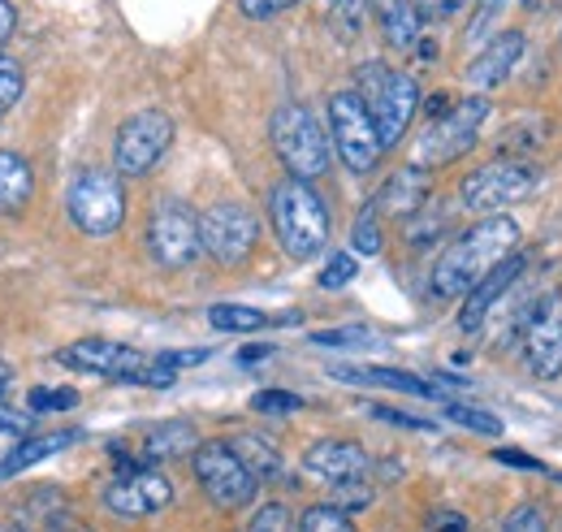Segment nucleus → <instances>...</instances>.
<instances>
[{"instance_id": "16", "label": "nucleus", "mask_w": 562, "mask_h": 532, "mask_svg": "<svg viewBox=\"0 0 562 532\" xmlns=\"http://www.w3.org/2000/svg\"><path fill=\"white\" fill-rule=\"evenodd\" d=\"M524 265H528V261H524L519 252H510L506 261H497V265H493L490 273H485V277H481L472 290H468L463 312H459V330H463V333L481 330V325H485V317H490V308L502 299V295H506V290H510V286H515V277L524 273Z\"/></svg>"}, {"instance_id": "28", "label": "nucleus", "mask_w": 562, "mask_h": 532, "mask_svg": "<svg viewBox=\"0 0 562 532\" xmlns=\"http://www.w3.org/2000/svg\"><path fill=\"white\" fill-rule=\"evenodd\" d=\"M363 13H368V0H329V26L338 31L342 44L359 40V31H363Z\"/></svg>"}, {"instance_id": "43", "label": "nucleus", "mask_w": 562, "mask_h": 532, "mask_svg": "<svg viewBox=\"0 0 562 532\" xmlns=\"http://www.w3.org/2000/svg\"><path fill=\"white\" fill-rule=\"evenodd\" d=\"M256 532H285V507L281 502H273V507H265L260 516H256V524H251Z\"/></svg>"}, {"instance_id": "35", "label": "nucleus", "mask_w": 562, "mask_h": 532, "mask_svg": "<svg viewBox=\"0 0 562 532\" xmlns=\"http://www.w3.org/2000/svg\"><path fill=\"white\" fill-rule=\"evenodd\" d=\"M368 502H372V489L363 480H338L334 485V507H342L347 516L359 511V507H368Z\"/></svg>"}, {"instance_id": "37", "label": "nucleus", "mask_w": 562, "mask_h": 532, "mask_svg": "<svg viewBox=\"0 0 562 532\" xmlns=\"http://www.w3.org/2000/svg\"><path fill=\"white\" fill-rule=\"evenodd\" d=\"M502 532H550V529H546V520H541L537 507H515V511L502 520Z\"/></svg>"}, {"instance_id": "30", "label": "nucleus", "mask_w": 562, "mask_h": 532, "mask_svg": "<svg viewBox=\"0 0 562 532\" xmlns=\"http://www.w3.org/2000/svg\"><path fill=\"white\" fill-rule=\"evenodd\" d=\"M303 407H307V399L290 395V390H260V395H251V411H260V415H294Z\"/></svg>"}, {"instance_id": "21", "label": "nucleus", "mask_w": 562, "mask_h": 532, "mask_svg": "<svg viewBox=\"0 0 562 532\" xmlns=\"http://www.w3.org/2000/svg\"><path fill=\"white\" fill-rule=\"evenodd\" d=\"M372 9H376V22L390 48L407 53L420 44V9L412 0H372Z\"/></svg>"}, {"instance_id": "20", "label": "nucleus", "mask_w": 562, "mask_h": 532, "mask_svg": "<svg viewBox=\"0 0 562 532\" xmlns=\"http://www.w3.org/2000/svg\"><path fill=\"white\" fill-rule=\"evenodd\" d=\"M329 377H338V381H347V386H385V390H403V395H437V386H428L420 381L416 373H403V368H376V364H368V368H355V364H334L329 368Z\"/></svg>"}, {"instance_id": "4", "label": "nucleus", "mask_w": 562, "mask_h": 532, "mask_svg": "<svg viewBox=\"0 0 562 532\" xmlns=\"http://www.w3.org/2000/svg\"><path fill=\"white\" fill-rule=\"evenodd\" d=\"M355 96H359L363 109L372 113V126L381 134V147H394V143L407 134L416 109H420V87H416V78L403 74V69L381 66V62L359 66V74H355Z\"/></svg>"}, {"instance_id": "14", "label": "nucleus", "mask_w": 562, "mask_h": 532, "mask_svg": "<svg viewBox=\"0 0 562 532\" xmlns=\"http://www.w3.org/2000/svg\"><path fill=\"white\" fill-rule=\"evenodd\" d=\"M524 364L537 381H554L562 373V299L541 295L524 312Z\"/></svg>"}, {"instance_id": "22", "label": "nucleus", "mask_w": 562, "mask_h": 532, "mask_svg": "<svg viewBox=\"0 0 562 532\" xmlns=\"http://www.w3.org/2000/svg\"><path fill=\"white\" fill-rule=\"evenodd\" d=\"M74 442H82V433H78V429H61V433H48V437H31V442H22L18 451H9V455L0 459V480H9V476H18V472H26V467L53 459L57 451H66V446H74Z\"/></svg>"}, {"instance_id": "49", "label": "nucleus", "mask_w": 562, "mask_h": 532, "mask_svg": "<svg viewBox=\"0 0 562 532\" xmlns=\"http://www.w3.org/2000/svg\"><path fill=\"white\" fill-rule=\"evenodd\" d=\"M441 113H450V96H432L428 100V118H441Z\"/></svg>"}, {"instance_id": "42", "label": "nucleus", "mask_w": 562, "mask_h": 532, "mask_svg": "<svg viewBox=\"0 0 562 532\" xmlns=\"http://www.w3.org/2000/svg\"><path fill=\"white\" fill-rule=\"evenodd\" d=\"M424 532H468V516H459V511H432Z\"/></svg>"}, {"instance_id": "8", "label": "nucleus", "mask_w": 562, "mask_h": 532, "mask_svg": "<svg viewBox=\"0 0 562 532\" xmlns=\"http://www.w3.org/2000/svg\"><path fill=\"white\" fill-rule=\"evenodd\" d=\"M490 122V100L485 96H468L459 100L450 113H441L420 138V165H454L459 156H468L481 138V126Z\"/></svg>"}, {"instance_id": "50", "label": "nucleus", "mask_w": 562, "mask_h": 532, "mask_svg": "<svg viewBox=\"0 0 562 532\" xmlns=\"http://www.w3.org/2000/svg\"><path fill=\"white\" fill-rule=\"evenodd\" d=\"M265 355H273V346H251V351H243V359H265Z\"/></svg>"}, {"instance_id": "41", "label": "nucleus", "mask_w": 562, "mask_h": 532, "mask_svg": "<svg viewBox=\"0 0 562 532\" xmlns=\"http://www.w3.org/2000/svg\"><path fill=\"white\" fill-rule=\"evenodd\" d=\"M463 4H468V0H416L420 18H428V22H446V18L463 13Z\"/></svg>"}, {"instance_id": "7", "label": "nucleus", "mask_w": 562, "mask_h": 532, "mask_svg": "<svg viewBox=\"0 0 562 532\" xmlns=\"http://www.w3.org/2000/svg\"><path fill=\"white\" fill-rule=\"evenodd\" d=\"M329 138H334L342 165L351 174H359V178L372 174L376 160H381V152H385L381 147V134L372 126V113L363 109V100L355 91H338L329 100Z\"/></svg>"}, {"instance_id": "39", "label": "nucleus", "mask_w": 562, "mask_h": 532, "mask_svg": "<svg viewBox=\"0 0 562 532\" xmlns=\"http://www.w3.org/2000/svg\"><path fill=\"white\" fill-rule=\"evenodd\" d=\"M74 402H78L74 390H57V395H53V390H35V395H31V411H66Z\"/></svg>"}, {"instance_id": "9", "label": "nucleus", "mask_w": 562, "mask_h": 532, "mask_svg": "<svg viewBox=\"0 0 562 532\" xmlns=\"http://www.w3.org/2000/svg\"><path fill=\"white\" fill-rule=\"evenodd\" d=\"M173 143V122L160 109H143L135 118L122 122V131L113 138V165L122 178H143L160 165V156Z\"/></svg>"}, {"instance_id": "17", "label": "nucleus", "mask_w": 562, "mask_h": 532, "mask_svg": "<svg viewBox=\"0 0 562 532\" xmlns=\"http://www.w3.org/2000/svg\"><path fill=\"white\" fill-rule=\"evenodd\" d=\"M368 467H372L368 464V451L359 442H338V437L316 442L303 455V472L316 476V480H329V485H338V480H363Z\"/></svg>"}, {"instance_id": "27", "label": "nucleus", "mask_w": 562, "mask_h": 532, "mask_svg": "<svg viewBox=\"0 0 562 532\" xmlns=\"http://www.w3.org/2000/svg\"><path fill=\"white\" fill-rule=\"evenodd\" d=\"M294 532H355V524L342 507H334V502H316V507H307V511L299 516Z\"/></svg>"}, {"instance_id": "48", "label": "nucleus", "mask_w": 562, "mask_h": 532, "mask_svg": "<svg viewBox=\"0 0 562 532\" xmlns=\"http://www.w3.org/2000/svg\"><path fill=\"white\" fill-rule=\"evenodd\" d=\"M0 429H4V433H22V429H26V415H13V411H0Z\"/></svg>"}, {"instance_id": "13", "label": "nucleus", "mask_w": 562, "mask_h": 532, "mask_svg": "<svg viewBox=\"0 0 562 532\" xmlns=\"http://www.w3.org/2000/svg\"><path fill=\"white\" fill-rule=\"evenodd\" d=\"M147 252L160 268H187L200 256V217L187 203L165 200L147 221Z\"/></svg>"}, {"instance_id": "23", "label": "nucleus", "mask_w": 562, "mask_h": 532, "mask_svg": "<svg viewBox=\"0 0 562 532\" xmlns=\"http://www.w3.org/2000/svg\"><path fill=\"white\" fill-rule=\"evenodd\" d=\"M195 446H200L195 424H191V420H169V424H156V429L147 433L143 459H147V464H156V459H178V455H187V451H195Z\"/></svg>"}, {"instance_id": "6", "label": "nucleus", "mask_w": 562, "mask_h": 532, "mask_svg": "<svg viewBox=\"0 0 562 532\" xmlns=\"http://www.w3.org/2000/svg\"><path fill=\"white\" fill-rule=\"evenodd\" d=\"M66 208H70V221L82 234H113L122 230L126 221V191H122V178L109 174V169H82L66 191Z\"/></svg>"}, {"instance_id": "34", "label": "nucleus", "mask_w": 562, "mask_h": 532, "mask_svg": "<svg viewBox=\"0 0 562 532\" xmlns=\"http://www.w3.org/2000/svg\"><path fill=\"white\" fill-rule=\"evenodd\" d=\"M351 281H355V256L351 252H334L325 273H321V286H325V290H342V286H351Z\"/></svg>"}, {"instance_id": "3", "label": "nucleus", "mask_w": 562, "mask_h": 532, "mask_svg": "<svg viewBox=\"0 0 562 532\" xmlns=\"http://www.w3.org/2000/svg\"><path fill=\"white\" fill-rule=\"evenodd\" d=\"M74 373H91V377H109V381H126V386H151V390H169L178 381V368H169L160 355H143L135 346L109 342V337H82L57 355Z\"/></svg>"}, {"instance_id": "38", "label": "nucleus", "mask_w": 562, "mask_h": 532, "mask_svg": "<svg viewBox=\"0 0 562 532\" xmlns=\"http://www.w3.org/2000/svg\"><path fill=\"white\" fill-rule=\"evenodd\" d=\"M294 4H299V0H238V13L265 22V18H278L285 9H294Z\"/></svg>"}, {"instance_id": "26", "label": "nucleus", "mask_w": 562, "mask_h": 532, "mask_svg": "<svg viewBox=\"0 0 562 532\" xmlns=\"http://www.w3.org/2000/svg\"><path fill=\"white\" fill-rule=\"evenodd\" d=\"M209 325L221 333H256L269 325V317L256 312V308H243V303H212Z\"/></svg>"}, {"instance_id": "46", "label": "nucleus", "mask_w": 562, "mask_h": 532, "mask_svg": "<svg viewBox=\"0 0 562 532\" xmlns=\"http://www.w3.org/2000/svg\"><path fill=\"white\" fill-rule=\"evenodd\" d=\"M497 464L528 467V472H546V464H537V459H528V455H519V451H497Z\"/></svg>"}, {"instance_id": "2", "label": "nucleus", "mask_w": 562, "mask_h": 532, "mask_svg": "<svg viewBox=\"0 0 562 532\" xmlns=\"http://www.w3.org/2000/svg\"><path fill=\"white\" fill-rule=\"evenodd\" d=\"M269 217L281 252L290 261H312L329 243V208L303 178H281L269 191Z\"/></svg>"}, {"instance_id": "51", "label": "nucleus", "mask_w": 562, "mask_h": 532, "mask_svg": "<svg viewBox=\"0 0 562 532\" xmlns=\"http://www.w3.org/2000/svg\"><path fill=\"white\" fill-rule=\"evenodd\" d=\"M9 381H13V377H9V368H4V364H0V395H4V390H9Z\"/></svg>"}, {"instance_id": "47", "label": "nucleus", "mask_w": 562, "mask_h": 532, "mask_svg": "<svg viewBox=\"0 0 562 532\" xmlns=\"http://www.w3.org/2000/svg\"><path fill=\"white\" fill-rule=\"evenodd\" d=\"M13 22H18V18H13V4H9V0H0V48H4V44H9V35H13Z\"/></svg>"}, {"instance_id": "31", "label": "nucleus", "mask_w": 562, "mask_h": 532, "mask_svg": "<svg viewBox=\"0 0 562 532\" xmlns=\"http://www.w3.org/2000/svg\"><path fill=\"white\" fill-rule=\"evenodd\" d=\"M351 243L359 256H376L381 252V221H376V212H372V203L355 217V230H351Z\"/></svg>"}, {"instance_id": "45", "label": "nucleus", "mask_w": 562, "mask_h": 532, "mask_svg": "<svg viewBox=\"0 0 562 532\" xmlns=\"http://www.w3.org/2000/svg\"><path fill=\"white\" fill-rule=\"evenodd\" d=\"M169 368H187V364H204L209 359V351H165L160 355Z\"/></svg>"}, {"instance_id": "11", "label": "nucleus", "mask_w": 562, "mask_h": 532, "mask_svg": "<svg viewBox=\"0 0 562 532\" xmlns=\"http://www.w3.org/2000/svg\"><path fill=\"white\" fill-rule=\"evenodd\" d=\"M256 239H260V221L243 203H212L200 217V252H209L216 265H243L256 252Z\"/></svg>"}, {"instance_id": "33", "label": "nucleus", "mask_w": 562, "mask_h": 532, "mask_svg": "<svg viewBox=\"0 0 562 532\" xmlns=\"http://www.w3.org/2000/svg\"><path fill=\"white\" fill-rule=\"evenodd\" d=\"M22 87H26V74L18 62H0V118L18 104V96H22Z\"/></svg>"}, {"instance_id": "24", "label": "nucleus", "mask_w": 562, "mask_h": 532, "mask_svg": "<svg viewBox=\"0 0 562 532\" xmlns=\"http://www.w3.org/2000/svg\"><path fill=\"white\" fill-rule=\"evenodd\" d=\"M35 191V174L26 165V156L18 152H0V212H18Z\"/></svg>"}, {"instance_id": "44", "label": "nucleus", "mask_w": 562, "mask_h": 532, "mask_svg": "<svg viewBox=\"0 0 562 532\" xmlns=\"http://www.w3.org/2000/svg\"><path fill=\"white\" fill-rule=\"evenodd\" d=\"M502 4H506V0H481V13H476V22H472V31H468L472 40H481V31H485L493 18L502 13Z\"/></svg>"}, {"instance_id": "15", "label": "nucleus", "mask_w": 562, "mask_h": 532, "mask_svg": "<svg viewBox=\"0 0 562 532\" xmlns=\"http://www.w3.org/2000/svg\"><path fill=\"white\" fill-rule=\"evenodd\" d=\"M169 502H173V485L156 467H131L104 485V507L117 520H147V516L165 511Z\"/></svg>"}, {"instance_id": "36", "label": "nucleus", "mask_w": 562, "mask_h": 532, "mask_svg": "<svg viewBox=\"0 0 562 532\" xmlns=\"http://www.w3.org/2000/svg\"><path fill=\"white\" fill-rule=\"evenodd\" d=\"M446 230V212H437V217H424V208L412 217V230H407V239H412V247H428L437 234Z\"/></svg>"}, {"instance_id": "32", "label": "nucleus", "mask_w": 562, "mask_h": 532, "mask_svg": "<svg viewBox=\"0 0 562 532\" xmlns=\"http://www.w3.org/2000/svg\"><path fill=\"white\" fill-rule=\"evenodd\" d=\"M372 330L363 325H342V330H316L312 333V346H334V351H355V346H368Z\"/></svg>"}, {"instance_id": "52", "label": "nucleus", "mask_w": 562, "mask_h": 532, "mask_svg": "<svg viewBox=\"0 0 562 532\" xmlns=\"http://www.w3.org/2000/svg\"><path fill=\"white\" fill-rule=\"evenodd\" d=\"M247 532H256V529H247Z\"/></svg>"}, {"instance_id": "18", "label": "nucleus", "mask_w": 562, "mask_h": 532, "mask_svg": "<svg viewBox=\"0 0 562 532\" xmlns=\"http://www.w3.org/2000/svg\"><path fill=\"white\" fill-rule=\"evenodd\" d=\"M524 48H528V40H524V31H502V35H493L490 44L481 48V57L468 66V82L476 87V91H490L497 82H506L515 66L524 62Z\"/></svg>"}, {"instance_id": "1", "label": "nucleus", "mask_w": 562, "mask_h": 532, "mask_svg": "<svg viewBox=\"0 0 562 532\" xmlns=\"http://www.w3.org/2000/svg\"><path fill=\"white\" fill-rule=\"evenodd\" d=\"M519 243V225L510 217H485L472 230H463L432 265V295L437 299H459L468 295L497 261H506Z\"/></svg>"}, {"instance_id": "40", "label": "nucleus", "mask_w": 562, "mask_h": 532, "mask_svg": "<svg viewBox=\"0 0 562 532\" xmlns=\"http://www.w3.org/2000/svg\"><path fill=\"white\" fill-rule=\"evenodd\" d=\"M368 415H376V420H385V424L420 429V433H428V429H432V420H420V415H407V411H394V407H368Z\"/></svg>"}, {"instance_id": "5", "label": "nucleus", "mask_w": 562, "mask_h": 532, "mask_svg": "<svg viewBox=\"0 0 562 532\" xmlns=\"http://www.w3.org/2000/svg\"><path fill=\"white\" fill-rule=\"evenodd\" d=\"M273 152L281 156V165L290 169V178L316 182L329 169V138L321 131V122L312 118V109L303 104H281L273 113Z\"/></svg>"}, {"instance_id": "25", "label": "nucleus", "mask_w": 562, "mask_h": 532, "mask_svg": "<svg viewBox=\"0 0 562 532\" xmlns=\"http://www.w3.org/2000/svg\"><path fill=\"white\" fill-rule=\"evenodd\" d=\"M243 464H247V472L256 476V480H278L281 476V455L265 442V437H256V433H243L234 446H229Z\"/></svg>"}, {"instance_id": "10", "label": "nucleus", "mask_w": 562, "mask_h": 532, "mask_svg": "<svg viewBox=\"0 0 562 532\" xmlns=\"http://www.w3.org/2000/svg\"><path fill=\"white\" fill-rule=\"evenodd\" d=\"M195 480L221 511H238L260 494V480L247 472V464L225 446V442H204L195 446Z\"/></svg>"}, {"instance_id": "12", "label": "nucleus", "mask_w": 562, "mask_h": 532, "mask_svg": "<svg viewBox=\"0 0 562 532\" xmlns=\"http://www.w3.org/2000/svg\"><path fill=\"white\" fill-rule=\"evenodd\" d=\"M537 178H541V174H537L528 160L502 156V160H490V165H481L476 174L463 178L459 200L468 203V208H476V212H497V208H506V203L524 200V196L537 187Z\"/></svg>"}, {"instance_id": "29", "label": "nucleus", "mask_w": 562, "mask_h": 532, "mask_svg": "<svg viewBox=\"0 0 562 532\" xmlns=\"http://www.w3.org/2000/svg\"><path fill=\"white\" fill-rule=\"evenodd\" d=\"M446 420L472 429V433H485V437H497L502 433V420L490 415V411H476V407H459V402H446Z\"/></svg>"}, {"instance_id": "19", "label": "nucleus", "mask_w": 562, "mask_h": 532, "mask_svg": "<svg viewBox=\"0 0 562 532\" xmlns=\"http://www.w3.org/2000/svg\"><path fill=\"white\" fill-rule=\"evenodd\" d=\"M432 196V178H428V169L424 165H407V169H398L381 191H376V200H372V212L381 217H416L424 203Z\"/></svg>"}]
</instances>
